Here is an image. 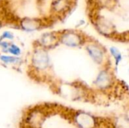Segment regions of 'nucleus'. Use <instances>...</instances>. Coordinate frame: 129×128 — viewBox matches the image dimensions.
Returning a JSON list of instances; mask_svg holds the SVG:
<instances>
[{
	"mask_svg": "<svg viewBox=\"0 0 129 128\" xmlns=\"http://www.w3.org/2000/svg\"><path fill=\"white\" fill-rule=\"evenodd\" d=\"M90 20L105 37L128 41V0H88Z\"/></svg>",
	"mask_w": 129,
	"mask_h": 128,
	"instance_id": "7ed1b4c3",
	"label": "nucleus"
},
{
	"mask_svg": "<svg viewBox=\"0 0 129 128\" xmlns=\"http://www.w3.org/2000/svg\"><path fill=\"white\" fill-rule=\"evenodd\" d=\"M29 74L40 80L73 77L94 78L107 86L115 78L113 60L107 48L82 31L59 30L34 42Z\"/></svg>",
	"mask_w": 129,
	"mask_h": 128,
	"instance_id": "f257e3e1",
	"label": "nucleus"
},
{
	"mask_svg": "<svg viewBox=\"0 0 129 128\" xmlns=\"http://www.w3.org/2000/svg\"><path fill=\"white\" fill-rule=\"evenodd\" d=\"M76 0H0V25L26 31L47 28L62 21Z\"/></svg>",
	"mask_w": 129,
	"mask_h": 128,
	"instance_id": "f03ea898",
	"label": "nucleus"
}]
</instances>
